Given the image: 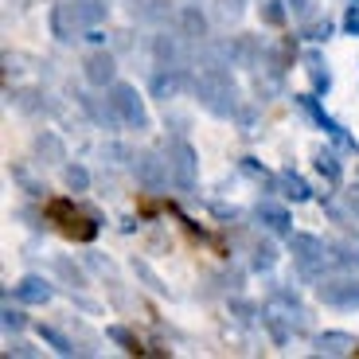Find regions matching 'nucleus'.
<instances>
[{"label": "nucleus", "mask_w": 359, "mask_h": 359, "mask_svg": "<svg viewBox=\"0 0 359 359\" xmlns=\"http://www.w3.org/2000/svg\"><path fill=\"white\" fill-rule=\"evenodd\" d=\"M238 168H243L246 176H254V180H266V184H269V180H273V176H269V172H266V164H258V161H254V156H243V161H238Z\"/></svg>", "instance_id": "2f4dec72"}, {"label": "nucleus", "mask_w": 359, "mask_h": 359, "mask_svg": "<svg viewBox=\"0 0 359 359\" xmlns=\"http://www.w3.org/2000/svg\"><path fill=\"white\" fill-rule=\"evenodd\" d=\"M344 199H348V203H351V211L359 215V184H355V188H348V191H344Z\"/></svg>", "instance_id": "ea45409f"}, {"label": "nucleus", "mask_w": 359, "mask_h": 359, "mask_svg": "<svg viewBox=\"0 0 359 359\" xmlns=\"http://www.w3.org/2000/svg\"><path fill=\"white\" fill-rule=\"evenodd\" d=\"M250 266L258 269V273H269V269L278 266V250H273V243H258V246H254Z\"/></svg>", "instance_id": "393cba45"}, {"label": "nucleus", "mask_w": 359, "mask_h": 359, "mask_svg": "<svg viewBox=\"0 0 359 359\" xmlns=\"http://www.w3.org/2000/svg\"><path fill=\"white\" fill-rule=\"evenodd\" d=\"M133 273H141V278L149 281V289H156V293H164V289H168V285H164V281H161V278H156V273H153V269L144 266V262H133Z\"/></svg>", "instance_id": "473e14b6"}, {"label": "nucleus", "mask_w": 359, "mask_h": 359, "mask_svg": "<svg viewBox=\"0 0 359 359\" xmlns=\"http://www.w3.org/2000/svg\"><path fill=\"white\" fill-rule=\"evenodd\" d=\"M106 340H114L117 348H121V351H129V355H137V351H141V344H137V336L129 332L126 324H109V328H106Z\"/></svg>", "instance_id": "5701e85b"}, {"label": "nucleus", "mask_w": 359, "mask_h": 359, "mask_svg": "<svg viewBox=\"0 0 359 359\" xmlns=\"http://www.w3.org/2000/svg\"><path fill=\"white\" fill-rule=\"evenodd\" d=\"M289 250H293V262L305 278L320 281L324 273H328V266H332V254H328V246H324L316 234H305V231L289 234Z\"/></svg>", "instance_id": "f03ea898"}, {"label": "nucleus", "mask_w": 359, "mask_h": 359, "mask_svg": "<svg viewBox=\"0 0 359 359\" xmlns=\"http://www.w3.org/2000/svg\"><path fill=\"white\" fill-rule=\"evenodd\" d=\"M316 172H320V176L328 180V184H336V180L344 176V164L336 161L332 149H320V153H316Z\"/></svg>", "instance_id": "4be33fe9"}, {"label": "nucleus", "mask_w": 359, "mask_h": 359, "mask_svg": "<svg viewBox=\"0 0 359 359\" xmlns=\"http://www.w3.org/2000/svg\"><path fill=\"white\" fill-rule=\"evenodd\" d=\"M180 39H184L180 32H176V36H168V32H164V36L153 39V55H156V63H161V67H184V59H188V55H184Z\"/></svg>", "instance_id": "ddd939ff"}, {"label": "nucleus", "mask_w": 359, "mask_h": 359, "mask_svg": "<svg viewBox=\"0 0 359 359\" xmlns=\"http://www.w3.org/2000/svg\"><path fill=\"white\" fill-rule=\"evenodd\" d=\"M39 340L51 344V348L59 351V355H74V351H79V348H74L71 336H63L59 328H55V324H39Z\"/></svg>", "instance_id": "aec40b11"}, {"label": "nucleus", "mask_w": 359, "mask_h": 359, "mask_svg": "<svg viewBox=\"0 0 359 359\" xmlns=\"http://www.w3.org/2000/svg\"><path fill=\"white\" fill-rule=\"evenodd\" d=\"M47 215L59 219V223H63V231H67V226L74 223V207L67 203V199H55V203H47Z\"/></svg>", "instance_id": "cd10ccee"}, {"label": "nucleus", "mask_w": 359, "mask_h": 359, "mask_svg": "<svg viewBox=\"0 0 359 359\" xmlns=\"http://www.w3.org/2000/svg\"><path fill=\"white\" fill-rule=\"evenodd\" d=\"M278 188H281V196L293 199V203H305V199H313V188H309V184L297 176V172H278Z\"/></svg>", "instance_id": "6ab92c4d"}, {"label": "nucleus", "mask_w": 359, "mask_h": 359, "mask_svg": "<svg viewBox=\"0 0 359 359\" xmlns=\"http://www.w3.org/2000/svg\"><path fill=\"white\" fill-rule=\"evenodd\" d=\"M344 32H348V36H359V0H351L348 16H344Z\"/></svg>", "instance_id": "c9c22d12"}, {"label": "nucleus", "mask_w": 359, "mask_h": 359, "mask_svg": "<svg viewBox=\"0 0 359 359\" xmlns=\"http://www.w3.org/2000/svg\"><path fill=\"white\" fill-rule=\"evenodd\" d=\"M4 355H20V359H32V355H39L36 348H32V344H24V340H16V344H8V348H4Z\"/></svg>", "instance_id": "f704fd0d"}, {"label": "nucleus", "mask_w": 359, "mask_h": 359, "mask_svg": "<svg viewBox=\"0 0 359 359\" xmlns=\"http://www.w3.org/2000/svg\"><path fill=\"white\" fill-rule=\"evenodd\" d=\"M285 16H289V4H285V0H262V24L281 27V24H285Z\"/></svg>", "instance_id": "b1692460"}, {"label": "nucleus", "mask_w": 359, "mask_h": 359, "mask_svg": "<svg viewBox=\"0 0 359 359\" xmlns=\"http://www.w3.org/2000/svg\"><path fill=\"white\" fill-rule=\"evenodd\" d=\"M332 36V24L324 20V24H309L305 27V39H313V43H324V39Z\"/></svg>", "instance_id": "72a5a7b5"}, {"label": "nucleus", "mask_w": 359, "mask_h": 359, "mask_svg": "<svg viewBox=\"0 0 359 359\" xmlns=\"http://www.w3.org/2000/svg\"><path fill=\"white\" fill-rule=\"evenodd\" d=\"M176 32L184 39H191V43H203L207 39V16L196 8V4H188V8L176 12Z\"/></svg>", "instance_id": "9b49d317"}, {"label": "nucleus", "mask_w": 359, "mask_h": 359, "mask_svg": "<svg viewBox=\"0 0 359 359\" xmlns=\"http://www.w3.org/2000/svg\"><path fill=\"white\" fill-rule=\"evenodd\" d=\"M0 316H4V320H0V324H4V332H24V313H20V309H12V305H4V313H0Z\"/></svg>", "instance_id": "7c9ffc66"}, {"label": "nucleus", "mask_w": 359, "mask_h": 359, "mask_svg": "<svg viewBox=\"0 0 359 359\" xmlns=\"http://www.w3.org/2000/svg\"><path fill=\"white\" fill-rule=\"evenodd\" d=\"M133 172L149 191H161V188H168V180H172V161H164V156H156V153H137Z\"/></svg>", "instance_id": "423d86ee"}, {"label": "nucleus", "mask_w": 359, "mask_h": 359, "mask_svg": "<svg viewBox=\"0 0 359 359\" xmlns=\"http://www.w3.org/2000/svg\"><path fill=\"white\" fill-rule=\"evenodd\" d=\"M246 12V0H215V16L223 24H234V20H243Z\"/></svg>", "instance_id": "bb28decb"}, {"label": "nucleus", "mask_w": 359, "mask_h": 359, "mask_svg": "<svg viewBox=\"0 0 359 359\" xmlns=\"http://www.w3.org/2000/svg\"><path fill=\"white\" fill-rule=\"evenodd\" d=\"M238 126H243V133L250 137V133H258V106H238Z\"/></svg>", "instance_id": "c756f323"}, {"label": "nucleus", "mask_w": 359, "mask_h": 359, "mask_svg": "<svg viewBox=\"0 0 359 359\" xmlns=\"http://www.w3.org/2000/svg\"><path fill=\"white\" fill-rule=\"evenodd\" d=\"M86 39H90V43H106V36H102V27H86Z\"/></svg>", "instance_id": "a19ab883"}, {"label": "nucleus", "mask_w": 359, "mask_h": 359, "mask_svg": "<svg viewBox=\"0 0 359 359\" xmlns=\"http://www.w3.org/2000/svg\"><path fill=\"white\" fill-rule=\"evenodd\" d=\"M359 340L351 332H320L316 336V355H328V359H340V355H355Z\"/></svg>", "instance_id": "9d476101"}, {"label": "nucleus", "mask_w": 359, "mask_h": 359, "mask_svg": "<svg viewBox=\"0 0 359 359\" xmlns=\"http://www.w3.org/2000/svg\"><path fill=\"white\" fill-rule=\"evenodd\" d=\"M258 219H262V226H266L269 234H281V238L293 234V219H289V211H285V207H278V203H262L258 207Z\"/></svg>", "instance_id": "4468645a"}, {"label": "nucleus", "mask_w": 359, "mask_h": 359, "mask_svg": "<svg viewBox=\"0 0 359 359\" xmlns=\"http://www.w3.org/2000/svg\"><path fill=\"white\" fill-rule=\"evenodd\" d=\"M168 161H172V184H176V188H184V191L196 188V180H199V156H196V149H191L188 141H172Z\"/></svg>", "instance_id": "39448f33"}, {"label": "nucleus", "mask_w": 359, "mask_h": 359, "mask_svg": "<svg viewBox=\"0 0 359 359\" xmlns=\"http://www.w3.org/2000/svg\"><path fill=\"white\" fill-rule=\"evenodd\" d=\"M285 4H289V12H293V16L309 20V16H313V4H316V0H285Z\"/></svg>", "instance_id": "e433bc0d"}, {"label": "nucleus", "mask_w": 359, "mask_h": 359, "mask_svg": "<svg viewBox=\"0 0 359 359\" xmlns=\"http://www.w3.org/2000/svg\"><path fill=\"white\" fill-rule=\"evenodd\" d=\"M36 153L47 156V164L67 161V149H63V141H59L55 133H39V137H36Z\"/></svg>", "instance_id": "412c9836"}, {"label": "nucleus", "mask_w": 359, "mask_h": 359, "mask_svg": "<svg viewBox=\"0 0 359 359\" xmlns=\"http://www.w3.org/2000/svg\"><path fill=\"white\" fill-rule=\"evenodd\" d=\"M109 106H114V114L121 117V126L126 129H149V114H144V102L141 94H137V86H129V82H114L109 86Z\"/></svg>", "instance_id": "7ed1b4c3"}, {"label": "nucleus", "mask_w": 359, "mask_h": 359, "mask_svg": "<svg viewBox=\"0 0 359 359\" xmlns=\"http://www.w3.org/2000/svg\"><path fill=\"white\" fill-rule=\"evenodd\" d=\"M196 98L203 102L215 117H234L238 114V86H234L231 71L226 67H203V71L191 79Z\"/></svg>", "instance_id": "f257e3e1"}, {"label": "nucleus", "mask_w": 359, "mask_h": 359, "mask_svg": "<svg viewBox=\"0 0 359 359\" xmlns=\"http://www.w3.org/2000/svg\"><path fill=\"white\" fill-rule=\"evenodd\" d=\"M215 215H219V219H238V207H226V203H215Z\"/></svg>", "instance_id": "58836bf2"}, {"label": "nucleus", "mask_w": 359, "mask_h": 359, "mask_svg": "<svg viewBox=\"0 0 359 359\" xmlns=\"http://www.w3.org/2000/svg\"><path fill=\"white\" fill-rule=\"evenodd\" d=\"M12 293H16L20 305H47L55 289H51V281H47V278H36V273H32V278H24Z\"/></svg>", "instance_id": "f8f14e48"}, {"label": "nucleus", "mask_w": 359, "mask_h": 359, "mask_svg": "<svg viewBox=\"0 0 359 359\" xmlns=\"http://www.w3.org/2000/svg\"><path fill=\"white\" fill-rule=\"evenodd\" d=\"M63 184L71 191H86L90 188V172L82 168V164H67V168H63Z\"/></svg>", "instance_id": "a878e982"}, {"label": "nucleus", "mask_w": 359, "mask_h": 359, "mask_svg": "<svg viewBox=\"0 0 359 359\" xmlns=\"http://www.w3.org/2000/svg\"><path fill=\"white\" fill-rule=\"evenodd\" d=\"M293 102H297V106H301V109H305L309 117H313V121H316V126L324 129V133H328V141H332L336 149H344V153H359L355 137H351L348 129H344L340 121H336V117H328V114H324V106H320V102H316V94H297Z\"/></svg>", "instance_id": "20e7f679"}, {"label": "nucleus", "mask_w": 359, "mask_h": 359, "mask_svg": "<svg viewBox=\"0 0 359 359\" xmlns=\"http://www.w3.org/2000/svg\"><path fill=\"white\" fill-rule=\"evenodd\" d=\"M320 301L336 309H355L359 305V281L355 278H320Z\"/></svg>", "instance_id": "0eeeda50"}, {"label": "nucleus", "mask_w": 359, "mask_h": 359, "mask_svg": "<svg viewBox=\"0 0 359 359\" xmlns=\"http://www.w3.org/2000/svg\"><path fill=\"white\" fill-rule=\"evenodd\" d=\"M67 8L74 12V20L86 27H98L106 20V0H67Z\"/></svg>", "instance_id": "dca6fc26"}, {"label": "nucleus", "mask_w": 359, "mask_h": 359, "mask_svg": "<svg viewBox=\"0 0 359 359\" xmlns=\"http://www.w3.org/2000/svg\"><path fill=\"white\" fill-rule=\"evenodd\" d=\"M129 12L144 24H164L172 16V0H129Z\"/></svg>", "instance_id": "2eb2a0df"}, {"label": "nucleus", "mask_w": 359, "mask_h": 359, "mask_svg": "<svg viewBox=\"0 0 359 359\" xmlns=\"http://www.w3.org/2000/svg\"><path fill=\"white\" fill-rule=\"evenodd\" d=\"M305 71H309V79H313V90H316V94H328V86H332V74H328V63H324L320 51H309V55H305Z\"/></svg>", "instance_id": "a211bd4d"}, {"label": "nucleus", "mask_w": 359, "mask_h": 359, "mask_svg": "<svg viewBox=\"0 0 359 359\" xmlns=\"http://www.w3.org/2000/svg\"><path fill=\"white\" fill-rule=\"evenodd\" d=\"M74 27H79L74 12L67 8V0H59V4L51 8V32H55V39H63V43H71V39H74Z\"/></svg>", "instance_id": "f3484780"}, {"label": "nucleus", "mask_w": 359, "mask_h": 359, "mask_svg": "<svg viewBox=\"0 0 359 359\" xmlns=\"http://www.w3.org/2000/svg\"><path fill=\"white\" fill-rule=\"evenodd\" d=\"M191 79H196V74H188L184 67H161V71L153 74V82H149V90H153V98L172 102L180 90H188V86H191Z\"/></svg>", "instance_id": "6e6552de"}, {"label": "nucleus", "mask_w": 359, "mask_h": 359, "mask_svg": "<svg viewBox=\"0 0 359 359\" xmlns=\"http://www.w3.org/2000/svg\"><path fill=\"white\" fill-rule=\"evenodd\" d=\"M234 320H238V324H250V320H254V305H246V301H234Z\"/></svg>", "instance_id": "4c0bfd02"}, {"label": "nucleus", "mask_w": 359, "mask_h": 359, "mask_svg": "<svg viewBox=\"0 0 359 359\" xmlns=\"http://www.w3.org/2000/svg\"><path fill=\"white\" fill-rule=\"evenodd\" d=\"M67 234H71V238H79V243H90V238L98 234V223H90V219H74V223L67 226Z\"/></svg>", "instance_id": "c85d7f7f"}, {"label": "nucleus", "mask_w": 359, "mask_h": 359, "mask_svg": "<svg viewBox=\"0 0 359 359\" xmlns=\"http://www.w3.org/2000/svg\"><path fill=\"white\" fill-rule=\"evenodd\" d=\"M82 74H86L90 86H114L117 82V59L109 51H90L86 55V63H82Z\"/></svg>", "instance_id": "1a4fd4ad"}]
</instances>
